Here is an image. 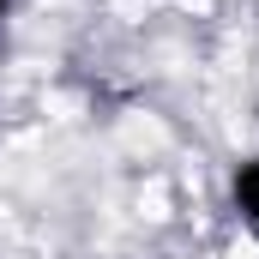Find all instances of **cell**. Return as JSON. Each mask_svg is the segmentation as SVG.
I'll return each instance as SVG.
<instances>
[{
	"mask_svg": "<svg viewBox=\"0 0 259 259\" xmlns=\"http://www.w3.org/2000/svg\"><path fill=\"white\" fill-rule=\"evenodd\" d=\"M235 205H241V217H247V223H259V157L235 169Z\"/></svg>",
	"mask_w": 259,
	"mask_h": 259,
	"instance_id": "1",
	"label": "cell"
},
{
	"mask_svg": "<svg viewBox=\"0 0 259 259\" xmlns=\"http://www.w3.org/2000/svg\"><path fill=\"white\" fill-rule=\"evenodd\" d=\"M0 18H6V0H0Z\"/></svg>",
	"mask_w": 259,
	"mask_h": 259,
	"instance_id": "2",
	"label": "cell"
}]
</instances>
